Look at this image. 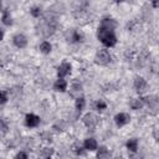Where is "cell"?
<instances>
[{
  "label": "cell",
  "mask_w": 159,
  "mask_h": 159,
  "mask_svg": "<svg viewBox=\"0 0 159 159\" xmlns=\"http://www.w3.org/2000/svg\"><path fill=\"white\" fill-rule=\"evenodd\" d=\"M111 153L106 147H99L97 150V159H109Z\"/></svg>",
  "instance_id": "7c38bea8"
},
{
  "label": "cell",
  "mask_w": 159,
  "mask_h": 159,
  "mask_svg": "<svg viewBox=\"0 0 159 159\" xmlns=\"http://www.w3.org/2000/svg\"><path fill=\"white\" fill-rule=\"evenodd\" d=\"M114 120H116V124H117L118 127H123V125H125V124L129 123L130 117H129V114H127V113H118V114L114 117Z\"/></svg>",
  "instance_id": "5b68a950"
},
{
  "label": "cell",
  "mask_w": 159,
  "mask_h": 159,
  "mask_svg": "<svg viewBox=\"0 0 159 159\" xmlns=\"http://www.w3.org/2000/svg\"><path fill=\"white\" fill-rule=\"evenodd\" d=\"M111 60H112V57H111V55H109V52L107 50H99V51H97L96 57H94L96 63L102 65V66L108 65L111 62Z\"/></svg>",
  "instance_id": "7a4b0ae2"
},
{
  "label": "cell",
  "mask_w": 159,
  "mask_h": 159,
  "mask_svg": "<svg viewBox=\"0 0 159 159\" xmlns=\"http://www.w3.org/2000/svg\"><path fill=\"white\" fill-rule=\"evenodd\" d=\"M30 12H31V15H32L34 17H39V16L41 15V9H40L39 6H34V7H31Z\"/></svg>",
  "instance_id": "ffe728a7"
},
{
  "label": "cell",
  "mask_w": 159,
  "mask_h": 159,
  "mask_svg": "<svg viewBox=\"0 0 159 159\" xmlns=\"http://www.w3.org/2000/svg\"><path fill=\"white\" fill-rule=\"evenodd\" d=\"M6 101H7V94H6V92H5V91H0V104L6 103Z\"/></svg>",
  "instance_id": "44dd1931"
},
{
  "label": "cell",
  "mask_w": 159,
  "mask_h": 159,
  "mask_svg": "<svg viewBox=\"0 0 159 159\" xmlns=\"http://www.w3.org/2000/svg\"><path fill=\"white\" fill-rule=\"evenodd\" d=\"M0 10H1V1H0Z\"/></svg>",
  "instance_id": "83f0119b"
},
{
  "label": "cell",
  "mask_w": 159,
  "mask_h": 159,
  "mask_svg": "<svg viewBox=\"0 0 159 159\" xmlns=\"http://www.w3.org/2000/svg\"><path fill=\"white\" fill-rule=\"evenodd\" d=\"M143 104H144V102H143V99L142 98H134V99H132L130 101V108L132 109H140L142 107H143Z\"/></svg>",
  "instance_id": "5bb4252c"
},
{
  "label": "cell",
  "mask_w": 159,
  "mask_h": 159,
  "mask_svg": "<svg viewBox=\"0 0 159 159\" xmlns=\"http://www.w3.org/2000/svg\"><path fill=\"white\" fill-rule=\"evenodd\" d=\"M114 159H124L123 157H117V158H114Z\"/></svg>",
  "instance_id": "4316f807"
},
{
  "label": "cell",
  "mask_w": 159,
  "mask_h": 159,
  "mask_svg": "<svg viewBox=\"0 0 159 159\" xmlns=\"http://www.w3.org/2000/svg\"><path fill=\"white\" fill-rule=\"evenodd\" d=\"M144 103H147L152 109H157L158 108V99L157 96H148L145 98H142Z\"/></svg>",
  "instance_id": "30bf717a"
},
{
  "label": "cell",
  "mask_w": 159,
  "mask_h": 159,
  "mask_svg": "<svg viewBox=\"0 0 159 159\" xmlns=\"http://www.w3.org/2000/svg\"><path fill=\"white\" fill-rule=\"evenodd\" d=\"M75 106H76L77 112H81V111L84 108V106H86V101H84V98H83V97H78V98L76 99Z\"/></svg>",
  "instance_id": "e0dca14e"
},
{
  "label": "cell",
  "mask_w": 159,
  "mask_h": 159,
  "mask_svg": "<svg viewBox=\"0 0 159 159\" xmlns=\"http://www.w3.org/2000/svg\"><path fill=\"white\" fill-rule=\"evenodd\" d=\"M70 72H71V65H70L68 62H63V63L60 65L58 71H57V75H58L60 78H63V77L67 76Z\"/></svg>",
  "instance_id": "9c48e42d"
},
{
  "label": "cell",
  "mask_w": 159,
  "mask_h": 159,
  "mask_svg": "<svg viewBox=\"0 0 159 159\" xmlns=\"http://www.w3.org/2000/svg\"><path fill=\"white\" fill-rule=\"evenodd\" d=\"M53 88H55L56 91H58V92H65L66 88H67V82H66L63 78H58V80L55 82Z\"/></svg>",
  "instance_id": "8fae6325"
},
{
  "label": "cell",
  "mask_w": 159,
  "mask_h": 159,
  "mask_svg": "<svg viewBox=\"0 0 159 159\" xmlns=\"http://www.w3.org/2000/svg\"><path fill=\"white\" fill-rule=\"evenodd\" d=\"M83 123L88 127V128H94L98 123V118L93 114V113H87L83 116Z\"/></svg>",
  "instance_id": "3957f363"
},
{
  "label": "cell",
  "mask_w": 159,
  "mask_h": 159,
  "mask_svg": "<svg viewBox=\"0 0 159 159\" xmlns=\"http://www.w3.org/2000/svg\"><path fill=\"white\" fill-rule=\"evenodd\" d=\"M25 123H26L27 127H37L39 123H40V117H37L36 114L29 113L25 117Z\"/></svg>",
  "instance_id": "ba28073f"
},
{
  "label": "cell",
  "mask_w": 159,
  "mask_h": 159,
  "mask_svg": "<svg viewBox=\"0 0 159 159\" xmlns=\"http://www.w3.org/2000/svg\"><path fill=\"white\" fill-rule=\"evenodd\" d=\"M72 40L75 41V42H80V41H82L83 40V35L80 32V31H73V34H72Z\"/></svg>",
  "instance_id": "d6986e66"
},
{
  "label": "cell",
  "mask_w": 159,
  "mask_h": 159,
  "mask_svg": "<svg viewBox=\"0 0 159 159\" xmlns=\"http://www.w3.org/2000/svg\"><path fill=\"white\" fill-rule=\"evenodd\" d=\"M97 109L98 111H103V109H106V107H107V104H106V102H103L102 99H99L98 102H97Z\"/></svg>",
  "instance_id": "7402d4cb"
},
{
  "label": "cell",
  "mask_w": 159,
  "mask_h": 159,
  "mask_svg": "<svg viewBox=\"0 0 159 159\" xmlns=\"http://www.w3.org/2000/svg\"><path fill=\"white\" fill-rule=\"evenodd\" d=\"M12 41H14V45H15L16 47H19V48H24V47L27 45V39H26L25 35H22V34L15 35L14 39H12Z\"/></svg>",
  "instance_id": "52a82bcc"
},
{
  "label": "cell",
  "mask_w": 159,
  "mask_h": 159,
  "mask_svg": "<svg viewBox=\"0 0 159 159\" xmlns=\"http://www.w3.org/2000/svg\"><path fill=\"white\" fill-rule=\"evenodd\" d=\"M1 20H2V22H4L6 26H10V25L12 24L11 15H10V12H9L7 10H5V11L2 12V17H1Z\"/></svg>",
  "instance_id": "9a60e30c"
},
{
  "label": "cell",
  "mask_w": 159,
  "mask_h": 159,
  "mask_svg": "<svg viewBox=\"0 0 159 159\" xmlns=\"http://www.w3.org/2000/svg\"><path fill=\"white\" fill-rule=\"evenodd\" d=\"M116 26H117V22H116L113 19L104 17V19L101 21V26H99V27H102V29H104V30H108V31H113Z\"/></svg>",
  "instance_id": "8992f818"
},
{
  "label": "cell",
  "mask_w": 159,
  "mask_h": 159,
  "mask_svg": "<svg viewBox=\"0 0 159 159\" xmlns=\"http://www.w3.org/2000/svg\"><path fill=\"white\" fill-rule=\"evenodd\" d=\"M147 87H148L147 81H145L143 77H137V78L134 80V88H135V91H137L138 93L145 92Z\"/></svg>",
  "instance_id": "277c9868"
},
{
  "label": "cell",
  "mask_w": 159,
  "mask_h": 159,
  "mask_svg": "<svg viewBox=\"0 0 159 159\" xmlns=\"http://www.w3.org/2000/svg\"><path fill=\"white\" fill-rule=\"evenodd\" d=\"M16 159H29V158H27V154H26V153L20 152V153L16 155Z\"/></svg>",
  "instance_id": "cb8c5ba5"
},
{
  "label": "cell",
  "mask_w": 159,
  "mask_h": 159,
  "mask_svg": "<svg viewBox=\"0 0 159 159\" xmlns=\"http://www.w3.org/2000/svg\"><path fill=\"white\" fill-rule=\"evenodd\" d=\"M40 51H41L42 53H45V55L50 53V52H51V43L47 42V41L41 42V45H40Z\"/></svg>",
  "instance_id": "2e32d148"
},
{
  "label": "cell",
  "mask_w": 159,
  "mask_h": 159,
  "mask_svg": "<svg viewBox=\"0 0 159 159\" xmlns=\"http://www.w3.org/2000/svg\"><path fill=\"white\" fill-rule=\"evenodd\" d=\"M97 36L101 40V42L107 47H113L117 43V37H116L113 31H108V30H104L102 27H98Z\"/></svg>",
  "instance_id": "6da1fadb"
},
{
  "label": "cell",
  "mask_w": 159,
  "mask_h": 159,
  "mask_svg": "<svg viewBox=\"0 0 159 159\" xmlns=\"http://www.w3.org/2000/svg\"><path fill=\"white\" fill-rule=\"evenodd\" d=\"M84 149H87V150H89V152L96 150V149H97V142H96V139H93V138H87V139L84 140Z\"/></svg>",
  "instance_id": "4fadbf2b"
},
{
  "label": "cell",
  "mask_w": 159,
  "mask_h": 159,
  "mask_svg": "<svg viewBox=\"0 0 159 159\" xmlns=\"http://www.w3.org/2000/svg\"><path fill=\"white\" fill-rule=\"evenodd\" d=\"M73 152H75L76 154H78V155H82V154L84 153V150H83V148H82L81 145H78V144L73 147Z\"/></svg>",
  "instance_id": "603a6c76"
},
{
  "label": "cell",
  "mask_w": 159,
  "mask_h": 159,
  "mask_svg": "<svg viewBox=\"0 0 159 159\" xmlns=\"http://www.w3.org/2000/svg\"><path fill=\"white\" fill-rule=\"evenodd\" d=\"M127 148L130 152H137V149H138V140L137 139H129L127 142Z\"/></svg>",
  "instance_id": "ac0fdd59"
},
{
  "label": "cell",
  "mask_w": 159,
  "mask_h": 159,
  "mask_svg": "<svg viewBox=\"0 0 159 159\" xmlns=\"http://www.w3.org/2000/svg\"><path fill=\"white\" fill-rule=\"evenodd\" d=\"M2 37H4V32H2V30H0V41L2 40Z\"/></svg>",
  "instance_id": "d4e9b609"
},
{
  "label": "cell",
  "mask_w": 159,
  "mask_h": 159,
  "mask_svg": "<svg viewBox=\"0 0 159 159\" xmlns=\"http://www.w3.org/2000/svg\"><path fill=\"white\" fill-rule=\"evenodd\" d=\"M0 128H5V125H4V123H2L1 119H0Z\"/></svg>",
  "instance_id": "484cf974"
}]
</instances>
